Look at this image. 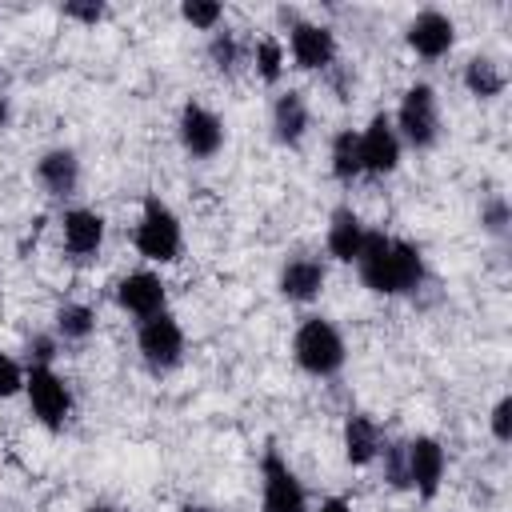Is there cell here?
<instances>
[{
	"label": "cell",
	"mask_w": 512,
	"mask_h": 512,
	"mask_svg": "<svg viewBox=\"0 0 512 512\" xmlns=\"http://www.w3.org/2000/svg\"><path fill=\"white\" fill-rule=\"evenodd\" d=\"M360 284L376 296H408L424 284V252L412 240L388 236V232H368L356 256Z\"/></svg>",
	"instance_id": "6da1fadb"
},
{
	"label": "cell",
	"mask_w": 512,
	"mask_h": 512,
	"mask_svg": "<svg viewBox=\"0 0 512 512\" xmlns=\"http://www.w3.org/2000/svg\"><path fill=\"white\" fill-rule=\"evenodd\" d=\"M292 356L308 376L328 380L344 368L348 352H344V336L336 332V324H328L324 316H308L292 336Z\"/></svg>",
	"instance_id": "7a4b0ae2"
},
{
	"label": "cell",
	"mask_w": 512,
	"mask_h": 512,
	"mask_svg": "<svg viewBox=\"0 0 512 512\" xmlns=\"http://www.w3.org/2000/svg\"><path fill=\"white\" fill-rule=\"evenodd\" d=\"M392 128L416 152L432 148L440 140V100H436V88L432 84H412L400 96V108H396V124Z\"/></svg>",
	"instance_id": "3957f363"
},
{
	"label": "cell",
	"mask_w": 512,
	"mask_h": 512,
	"mask_svg": "<svg viewBox=\"0 0 512 512\" xmlns=\"http://www.w3.org/2000/svg\"><path fill=\"white\" fill-rule=\"evenodd\" d=\"M180 220L176 212L160 200V196H144V208H140V224H136V252L152 264H168L180 256Z\"/></svg>",
	"instance_id": "277c9868"
},
{
	"label": "cell",
	"mask_w": 512,
	"mask_h": 512,
	"mask_svg": "<svg viewBox=\"0 0 512 512\" xmlns=\"http://www.w3.org/2000/svg\"><path fill=\"white\" fill-rule=\"evenodd\" d=\"M136 348L144 356V364L152 372H172L184 356V328L176 324L172 312H156L148 320H140L136 328Z\"/></svg>",
	"instance_id": "5b68a950"
},
{
	"label": "cell",
	"mask_w": 512,
	"mask_h": 512,
	"mask_svg": "<svg viewBox=\"0 0 512 512\" xmlns=\"http://www.w3.org/2000/svg\"><path fill=\"white\" fill-rule=\"evenodd\" d=\"M24 392H28L32 416L44 428H64V420L72 412V392L52 368H28L24 372Z\"/></svg>",
	"instance_id": "8992f818"
},
{
	"label": "cell",
	"mask_w": 512,
	"mask_h": 512,
	"mask_svg": "<svg viewBox=\"0 0 512 512\" xmlns=\"http://www.w3.org/2000/svg\"><path fill=\"white\" fill-rule=\"evenodd\" d=\"M176 136H180V148L192 156V160H212L220 148H224V124L212 108L188 100L180 108V120H176Z\"/></svg>",
	"instance_id": "52a82bcc"
},
{
	"label": "cell",
	"mask_w": 512,
	"mask_h": 512,
	"mask_svg": "<svg viewBox=\"0 0 512 512\" xmlns=\"http://www.w3.org/2000/svg\"><path fill=\"white\" fill-rule=\"evenodd\" d=\"M260 476H264V512H312L304 484L296 480V472L280 460L276 448L264 452L260 460Z\"/></svg>",
	"instance_id": "ba28073f"
},
{
	"label": "cell",
	"mask_w": 512,
	"mask_h": 512,
	"mask_svg": "<svg viewBox=\"0 0 512 512\" xmlns=\"http://www.w3.org/2000/svg\"><path fill=\"white\" fill-rule=\"evenodd\" d=\"M444 468H448V456H444L440 440H432V436H412V440H404L408 488H416L424 500L436 496V488H440V480H444Z\"/></svg>",
	"instance_id": "9c48e42d"
},
{
	"label": "cell",
	"mask_w": 512,
	"mask_h": 512,
	"mask_svg": "<svg viewBox=\"0 0 512 512\" xmlns=\"http://www.w3.org/2000/svg\"><path fill=\"white\" fill-rule=\"evenodd\" d=\"M288 52H292L296 68H304V72H324V68H332V60H336V36H332V28H324V24L296 20V24L288 28Z\"/></svg>",
	"instance_id": "30bf717a"
},
{
	"label": "cell",
	"mask_w": 512,
	"mask_h": 512,
	"mask_svg": "<svg viewBox=\"0 0 512 512\" xmlns=\"http://www.w3.org/2000/svg\"><path fill=\"white\" fill-rule=\"evenodd\" d=\"M356 140H360V168L364 172L384 176V172H392L400 164V136H396V128H392V120L384 112H376L368 120V128L356 132Z\"/></svg>",
	"instance_id": "8fae6325"
},
{
	"label": "cell",
	"mask_w": 512,
	"mask_h": 512,
	"mask_svg": "<svg viewBox=\"0 0 512 512\" xmlns=\"http://www.w3.org/2000/svg\"><path fill=\"white\" fill-rule=\"evenodd\" d=\"M404 40H408V48H412L416 56H424V60H440V56L452 52V44H456V24H452L444 12L424 8V12L412 16Z\"/></svg>",
	"instance_id": "7c38bea8"
},
{
	"label": "cell",
	"mask_w": 512,
	"mask_h": 512,
	"mask_svg": "<svg viewBox=\"0 0 512 512\" xmlns=\"http://www.w3.org/2000/svg\"><path fill=\"white\" fill-rule=\"evenodd\" d=\"M164 300H168V292H164V280L156 272H128L116 284V304L124 312H132L136 320H148V316L164 312Z\"/></svg>",
	"instance_id": "4fadbf2b"
},
{
	"label": "cell",
	"mask_w": 512,
	"mask_h": 512,
	"mask_svg": "<svg viewBox=\"0 0 512 512\" xmlns=\"http://www.w3.org/2000/svg\"><path fill=\"white\" fill-rule=\"evenodd\" d=\"M324 280H328V268L316 260V256H292L284 268H280V296L292 300V304H308L324 292Z\"/></svg>",
	"instance_id": "5bb4252c"
},
{
	"label": "cell",
	"mask_w": 512,
	"mask_h": 512,
	"mask_svg": "<svg viewBox=\"0 0 512 512\" xmlns=\"http://www.w3.org/2000/svg\"><path fill=\"white\" fill-rule=\"evenodd\" d=\"M36 180L48 196L64 200L80 188V160L72 148H48L40 160H36Z\"/></svg>",
	"instance_id": "9a60e30c"
},
{
	"label": "cell",
	"mask_w": 512,
	"mask_h": 512,
	"mask_svg": "<svg viewBox=\"0 0 512 512\" xmlns=\"http://www.w3.org/2000/svg\"><path fill=\"white\" fill-rule=\"evenodd\" d=\"M60 228H64V248L80 260L100 252V244H104V216L92 208H68Z\"/></svg>",
	"instance_id": "2e32d148"
},
{
	"label": "cell",
	"mask_w": 512,
	"mask_h": 512,
	"mask_svg": "<svg viewBox=\"0 0 512 512\" xmlns=\"http://www.w3.org/2000/svg\"><path fill=\"white\" fill-rule=\"evenodd\" d=\"M380 448H384L380 424L372 416H364V412H348V420H344V456H348V464L364 468V464H372L380 456Z\"/></svg>",
	"instance_id": "e0dca14e"
},
{
	"label": "cell",
	"mask_w": 512,
	"mask_h": 512,
	"mask_svg": "<svg viewBox=\"0 0 512 512\" xmlns=\"http://www.w3.org/2000/svg\"><path fill=\"white\" fill-rule=\"evenodd\" d=\"M304 132H308V104H304V92L288 88V92H280L276 104H272V136H276L280 144L296 148V144L304 140Z\"/></svg>",
	"instance_id": "ac0fdd59"
},
{
	"label": "cell",
	"mask_w": 512,
	"mask_h": 512,
	"mask_svg": "<svg viewBox=\"0 0 512 512\" xmlns=\"http://www.w3.org/2000/svg\"><path fill=\"white\" fill-rule=\"evenodd\" d=\"M364 236H368V228H364V220L352 208H336L332 212V220H328V252L340 264H356Z\"/></svg>",
	"instance_id": "d6986e66"
},
{
	"label": "cell",
	"mask_w": 512,
	"mask_h": 512,
	"mask_svg": "<svg viewBox=\"0 0 512 512\" xmlns=\"http://www.w3.org/2000/svg\"><path fill=\"white\" fill-rule=\"evenodd\" d=\"M464 88H468L476 100H492V96H500V92L508 88V76H504V68H500L496 60L472 56V60L464 64Z\"/></svg>",
	"instance_id": "ffe728a7"
},
{
	"label": "cell",
	"mask_w": 512,
	"mask_h": 512,
	"mask_svg": "<svg viewBox=\"0 0 512 512\" xmlns=\"http://www.w3.org/2000/svg\"><path fill=\"white\" fill-rule=\"evenodd\" d=\"M364 168H360V140H356V132L352 128H340L336 136H332V176L336 180H356Z\"/></svg>",
	"instance_id": "44dd1931"
},
{
	"label": "cell",
	"mask_w": 512,
	"mask_h": 512,
	"mask_svg": "<svg viewBox=\"0 0 512 512\" xmlns=\"http://www.w3.org/2000/svg\"><path fill=\"white\" fill-rule=\"evenodd\" d=\"M92 332H96V312L88 304L68 300L56 308V336L60 340H88Z\"/></svg>",
	"instance_id": "7402d4cb"
},
{
	"label": "cell",
	"mask_w": 512,
	"mask_h": 512,
	"mask_svg": "<svg viewBox=\"0 0 512 512\" xmlns=\"http://www.w3.org/2000/svg\"><path fill=\"white\" fill-rule=\"evenodd\" d=\"M252 60H256V72H260V80H268V84H276V80H280V72H284V48H280V40H276V36H264V40H256V48H252Z\"/></svg>",
	"instance_id": "603a6c76"
},
{
	"label": "cell",
	"mask_w": 512,
	"mask_h": 512,
	"mask_svg": "<svg viewBox=\"0 0 512 512\" xmlns=\"http://www.w3.org/2000/svg\"><path fill=\"white\" fill-rule=\"evenodd\" d=\"M208 60L220 68V72H236V64L244 60V52H240V40H236V32H212V44H208Z\"/></svg>",
	"instance_id": "cb8c5ba5"
},
{
	"label": "cell",
	"mask_w": 512,
	"mask_h": 512,
	"mask_svg": "<svg viewBox=\"0 0 512 512\" xmlns=\"http://www.w3.org/2000/svg\"><path fill=\"white\" fill-rule=\"evenodd\" d=\"M180 16H184L192 28H216L220 16H224V8H220L216 0H184V4H180Z\"/></svg>",
	"instance_id": "d4e9b609"
},
{
	"label": "cell",
	"mask_w": 512,
	"mask_h": 512,
	"mask_svg": "<svg viewBox=\"0 0 512 512\" xmlns=\"http://www.w3.org/2000/svg\"><path fill=\"white\" fill-rule=\"evenodd\" d=\"M480 224H484V232L504 236L508 224H512V208H508V200H504V196H488L484 208H480Z\"/></svg>",
	"instance_id": "484cf974"
},
{
	"label": "cell",
	"mask_w": 512,
	"mask_h": 512,
	"mask_svg": "<svg viewBox=\"0 0 512 512\" xmlns=\"http://www.w3.org/2000/svg\"><path fill=\"white\" fill-rule=\"evenodd\" d=\"M380 456H384V480H388L392 488H408V472H404V444L384 440Z\"/></svg>",
	"instance_id": "4316f807"
},
{
	"label": "cell",
	"mask_w": 512,
	"mask_h": 512,
	"mask_svg": "<svg viewBox=\"0 0 512 512\" xmlns=\"http://www.w3.org/2000/svg\"><path fill=\"white\" fill-rule=\"evenodd\" d=\"M20 388H24V368H20L12 356H4V352H0V400L16 396Z\"/></svg>",
	"instance_id": "83f0119b"
},
{
	"label": "cell",
	"mask_w": 512,
	"mask_h": 512,
	"mask_svg": "<svg viewBox=\"0 0 512 512\" xmlns=\"http://www.w3.org/2000/svg\"><path fill=\"white\" fill-rule=\"evenodd\" d=\"M68 20H80V24H96V20H104V4L100 0H68L64 8H60Z\"/></svg>",
	"instance_id": "f1b7e54d"
},
{
	"label": "cell",
	"mask_w": 512,
	"mask_h": 512,
	"mask_svg": "<svg viewBox=\"0 0 512 512\" xmlns=\"http://www.w3.org/2000/svg\"><path fill=\"white\" fill-rule=\"evenodd\" d=\"M492 436H496L500 444L512 440V396H500V400H496V408H492Z\"/></svg>",
	"instance_id": "f546056e"
},
{
	"label": "cell",
	"mask_w": 512,
	"mask_h": 512,
	"mask_svg": "<svg viewBox=\"0 0 512 512\" xmlns=\"http://www.w3.org/2000/svg\"><path fill=\"white\" fill-rule=\"evenodd\" d=\"M52 356H56L52 336H32L28 340V368H52Z\"/></svg>",
	"instance_id": "4dcf8cb0"
},
{
	"label": "cell",
	"mask_w": 512,
	"mask_h": 512,
	"mask_svg": "<svg viewBox=\"0 0 512 512\" xmlns=\"http://www.w3.org/2000/svg\"><path fill=\"white\" fill-rule=\"evenodd\" d=\"M316 512H352V504H348L344 496H328V500H320Z\"/></svg>",
	"instance_id": "1f68e13d"
},
{
	"label": "cell",
	"mask_w": 512,
	"mask_h": 512,
	"mask_svg": "<svg viewBox=\"0 0 512 512\" xmlns=\"http://www.w3.org/2000/svg\"><path fill=\"white\" fill-rule=\"evenodd\" d=\"M180 512H220V508H212V504H192V500H188Z\"/></svg>",
	"instance_id": "d6a6232c"
},
{
	"label": "cell",
	"mask_w": 512,
	"mask_h": 512,
	"mask_svg": "<svg viewBox=\"0 0 512 512\" xmlns=\"http://www.w3.org/2000/svg\"><path fill=\"white\" fill-rule=\"evenodd\" d=\"M4 124H8V100H4V92H0V132H4Z\"/></svg>",
	"instance_id": "836d02e7"
},
{
	"label": "cell",
	"mask_w": 512,
	"mask_h": 512,
	"mask_svg": "<svg viewBox=\"0 0 512 512\" xmlns=\"http://www.w3.org/2000/svg\"><path fill=\"white\" fill-rule=\"evenodd\" d=\"M88 512H120V508H116V504H92Z\"/></svg>",
	"instance_id": "e575fe53"
}]
</instances>
